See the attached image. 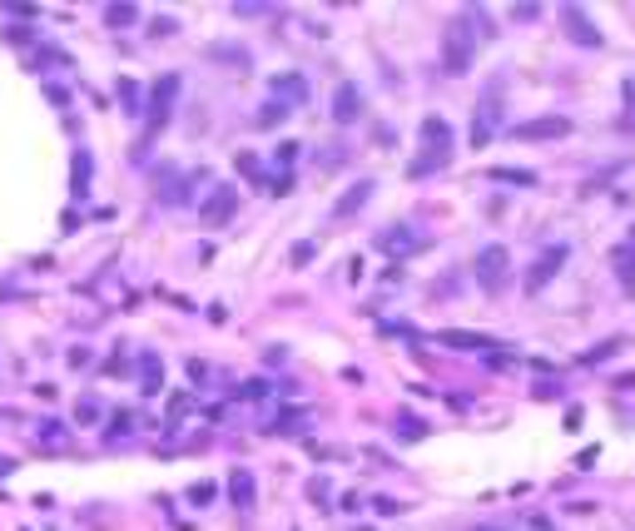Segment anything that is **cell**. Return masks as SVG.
Listing matches in <instances>:
<instances>
[{
    "mask_svg": "<svg viewBox=\"0 0 635 531\" xmlns=\"http://www.w3.org/2000/svg\"><path fill=\"white\" fill-rule=\"evenodd\" d=\"M447 159H452V125L442 114H427L422 119V154L407 165V174L422 179V174H432V169H442Z\"/></svg>",
    "mask_w": 635,
    "mask_h": 531,
    "instance_id": "6da1fadb",
    "label": "cell"
},
{
    "mask_svg": "<svg viewBox=\"0 0 635 531\" xmlns=\"http://www.w3.org/2000/svg\"><path fill=\"white\" fill-rule=\"evenodd\" d=\"M472 60H476V30H472V11H467L442 30V70L447 75H467Z\"/></svg>",
    "mask_w": 635,
    "mask_h": 531,
    "instance_id": "7a4b0ae2",
    "label": "cell"
},
{
    "mask_svg": "<svg viewBox=\"0 0 635 531\" xmlns=\"http://www.w3.org/2000/svg\"><path fill=\"white\" fill-rule=\"evenodd\" d=\"M511 279V253L501 249V243H486L482 253H476V283H482L486 293H501Z\"/></svg>",
    "mask_w": 635,
    "mask_h": 531,
    "instance_id": "3957f363",
    "label": "cell"
},
{
    "mask_svg": "<svg viewBox=\"0 0 635 531\" xmlns=\"http://www.w3.org/2000/svg\"><path fill=\"white\" fill-rule=\"evenodd\" d=\"M234 214H238V189H234V184H213V189H209V199L199 204V219H204V228H224Z\"/></svg>",
    "mask_w": 635,
    "mask_h": 531,
    "instance_id": "277c9868",
    "label": "cell"
},
{
    "mask_svg": "<svg viewBox=\"0 0 635 531\" xmlns=\"http://www.w3.org/2000/svg\"><path fill=\"white\" fill-rule=\"evenodd\" d=\"M174 100H179V75H164L159 85L150 89V135H159L164 125H169V114H174Z\"/></svg>",
    "mask_w": 635,
    "mask_h": 531,
    "instance_id": "5b68a950",
    "label": "cell"
},
{
    "mask_svg": "<svg viewBox=\"0 0 635 531\" xmlns=\"http://www.w3.org/2000/svg\"><path fill=\"white\" fill-rule=\"evenodd\" d=\"M511 135H516V140H566V135H571V119H566V114H541V119L516 125Z\"/></svg>",
    "mask_w": 635,
    "mask_h": 531,
    "instance_id": "8992f818",
    "label": "cell"
},
{
    "mask_svg": "<svg viewBox=\"0 0 635 531\" xmlns=\"http://www.w3.org/2000/svg\"><path fill=\"white\" fill-rule=\"evenodd\" d=\"M561 264H566V243H551V249L531 264V273H526V293H541V289H546V283L561 273Z\"/></svg>",
    "mask_w": 635,
    "mask_h": 531,
    "instance_id": "52a82bcc",
    "label": "cell"
},
{
    "mask_svg": "<svg viewBox=\"0 0 635 531\" xmlns=\"http://www.w3.org/2000/svg\"><path fill=\"white\" fill-rule=\"evenodd\" d=\"M561 20H566V35H571L576 45H591V50L600 45V30L591 26V20H585L581 5H566V11H561Z\"/></svg>",
    "mask_w": 635,
    "mask_h": 531,
    "instance_id": "ba28073f",
    "label": "cell"
},
{
    "mask_svg": "<svg viewBox=\"0 0 635 531\" xmlns=\"http://www.w3.org/2000/svg\"><path fill=\"white\" fill-rule=\"evenodd\" d=\"M228 502H234L238 512H253V502H259V487H253V472H249V467H234V472H228Z\"/></svg>",
    "mask_w": 635,
    "mask_h": 531,
    "instance_id": "9c48e42d",
    "label": "cell"
},
{
    "mask_svg": "<svg viewBox=\"0 0 635 531\" xmlns=\"http://www.w3.org/2000/svg\"><path fill=\"white\" fill-rule=\"evenodd\" d=\"M358 114H362V89L352 85V80H343L337 95H333V119H337V125H352Z\"/></svg>",
    "mask_w": 635,
    "mask_h": 531,
    "instance_id": "30bf717a",
    "label": "cell"
},
{
    "mask_svg": "<svg viewBox=\"0 0 635 531\" xmlns=\"http://www.w3.org/2000/svg\"><path fill=\"white\" fill-rule=\"evenodd\" d=\"M373 189H377L373 179H358V184H352V189H348V194H343V199L333 204V219H352V214H358V209H362V204L373 199Z\"/></svg>",
    "mask_w": 635,
    "mask_h": 531,
    "instance_id": "8fae6325",
    "label": "cell"
},
{
    "mask_svg": "<svg viewBox=\"0 0 635 531\" xmlns=\"http://www.w3.org/2000/svg\"><path fill=\"white\" fill-rule=\"evenodd\" d=\"M442 342H447V348H461V353H492V348H501L497 338H482V333H467V328H447Z\"/></svg>",
    "mask_w": 635,
    "mask_h": 531,
    "instance_id": "7c38bea8",
    "label": "cell"
},
{
    "mask_svg": "<svg viewBox=\"0 0 635 531\" xmlns=\"http://www.w3.org/2000/svg\"><path fill=\"white\" fill-rule=\"evenodd\" d=\"M139 392H144V397L164 392V363H159L154 353H144V358H139Z\"/></svg>",
    "mask_w": 635,
    "mask_h": 531,
    "instance_id": "4fadbf2b",
    "label": "cell"
},
{
    "mask_svg": "<svg viewBox=\"0 0 635 531\" xmlns=\"http://www.w3.org/2000/svg\"><path fill=\"white\" fill-rule=\"evenodd\" d=\"M89 174H95L89 150H75V165H70V194H75V199H85V194H89Z\"/></svg>",
    "mask_w": 635,
    "mask_h": 531,
    "instance_id": "5bb4252c",
    "label": "cell"
},
{
    "mask_svg": "<svg viewBox=\"0 0 635 531\" xmlns=\"http://www.w3.org/2000/svg\"><path fill=\"white\" fill-rule=\"evenodd\" d=\"M377 243H383L387 253H417L427 239H417V234H402V228H387V234H383Z\"/></svg>",
    "mask_w": 635,
    "mask_h": 531,
    "instance_id": "9a60e30c",
    "label": "cell"
},
{
    "mask_svg": "<svg viewBox=\"0 0 635 531\" xmlns=\"http://www.w3.org/2000/svg\"><path fill=\"white\" fill-rule=\"evenodd\" d=\"M492 129H497V104H482L472 119V144H486L492 140Z\"/></svg>",
    "mask_w": 635,
    "mask_h": 531,
    "instance_id": "2e32d148",
    "label": "cell"
},
{
    "mask_svg": "<svg viewBox=\"0 0 635 531\" xmlns=\"http://www.w3.org/2000/svg\"><path fill=\"white\" fill-rule=\"evenodd\" d=\"M392 432H398L402 442H422V437H427V422H422V418H412V412H402Z\"/></svg>",
    "mask_w": 635,
    "mask_h": 531,
    "instance_id": "e0dca14e",
    "label": "cell"
},
{
    "mask_svg": "<svg viewBox=\"0 0 635 531\" xmlns=\"http://www.w3.org/2000/svg\"><path fill=\"white\" fill-rule=\"evenodd\" d=\"M274 95H288L293 104H303L308 100V85H303L298 75H283V80H274Z\"/></svg>",
    "mask_w": 635,
    "mask_h": 531,
    "instance_id": "ac0fdd59",
    "label": "cell"
},
{
    "mask_svg": "<svg viewBox=\"0 0 635 531\" xmlns=\"http://www.w3.org/2000/svg\"><path fill=\"white\" fill-rule=\"evenodd\" d=\"M616 273H621V289L635 293V258H631V249H616Z\"/></svg>",
    "mask_w": 635,
    "mask_h": 531,
    "instance_id": "d6986e66",
    "label": "cell"
},
{
    "mask_svg": "<svg viewBox=\"0 0 635 531\" xmlns=\"http://www.w3.org/2000/svg\"><path fill=\"white\" fill-rule=\"evenodd\" d=\"M492 179H501V184H522V189H531L536 184L531 169H492Z\"/></svg>",
    "mask_w": 635,
    "mask_h": 531,
    "instance_id": "ffe728a7",
    "label": "cell"
},
{
    "mask_svg": "<svg viewBox=\"0 0 635 531\" xmlns=\"http://www.w3.org/2000/svg\"><path fill=\"white\" fill-rule=\"evenodd\" d=\"M105 20H110V26H135L139 11H135V5H110V11H105Z\"/></svg>",
    "mask_w": 635,
    "mask_h": 531,
    "instance_id": "44dd1931",
    "label": "cell"
},
{
    "mask_svg": "<svg viewBox=\"0 0 635 531\" xmlns=\"http://www.w3.org/2000/svg\"><path fill=\"white\" fill-rule=\"evenodd\" d=\"M120 100H125V110H129V114L144 110V104H139V85H135V80H120Z\"/></svg>",
    "mask_w": 635,
    "mask_h": 531,
    "instance_id": "7402d4cb",
    "label": "cell"
},
{
    "mask_svg": "<svg viewBox=\"0 0 635 531\" xmlns=\"http://www.w3.org/2000/svg\"><path fill=\"white\" fill-rule=\"evenodd\" d=\"M621 348H625L621 338H610V342H600L596 353H585V363H606V358H616V353H621Z\"/></svg>",
    "mask_w": 635,
    "mask_h": 531,
    "instance_id": "603a6c76",
    "label": "cell"
},
{
    "mask_svg": "<svg viewBox=\"0 0 635 531\" xmlns=\"http://www.w3.org/2000/svg\"><path fill=\"white\" fill-rule=\"evenodd\" d=\"M283 114H293L288 110L283 100H274V104H263V114H259V125H278V119H283Z\"/></svg>",
    "mask_w": 635,
    "mask_h": 531,
    "instance_id": "cb8c5ba5",
    "label": "cell"
},
{
    "mask_svg": "<svg viewBox=\"0 0 635 531\" xmlns=\"http://www.w3.org/2000/svg\"><path fill=\"white\" fill-rule=\"evenodd\" d=\"M189 502H194V506H209V502H213V481H194V487H189Z\"/></svg>",
    "mask_w": 635,
    "mask_h": 531,
    "instance_id": "d4e9b609",
    "label": "cell"
},
{
    "mask_svg": "<svg viewBox=\"0 0 635 531\" xmlns=\"http://www.w3.org/2000/svg\"><path fill=\"white\" fill-rule=\"evenodd\" d=\"M373 512H377V517H398L402 502H398V496H373Z\"/></svg>",
    "mask_w": 635,
    "mask_h": 531,
    "instance_id": "484cf974",
    "label": "cell"
},
{
    "mask_svg": "<svg viewBox=\"0 0 635 531\" xmlns=\"http://www.w3.org/2000/svg\"><path fill=\"white\" fill-rule=\"evenodd\" d=\"M75 418H80V422H100V403H95V397H80Z\"/></svg>",
    "mask_w": 635,
    "mask_h": 531,
    "instance_id": "4316f807",
    "label": "cell"
},
{
    "mask_svg": "<svg viewBox=\"0 0 635 531\" xmlns=\"http://www.w3.org/2000/svg\"><path fill=\"white\" fill-rule=\"evenodd\" d=\"M263 392H268V382H263V378H249L244 388H238V397H249V403H253V397H263Z\"/></svg>",
    "mask_w": 635,
    "mask_h": 531,
    "instance_id": "83f0119b",
    "label": "cell"
},
{
    "mask_svg": "<svg viewBox=\"0 0 635 531\" xmlns=\"http://www.w3.org/2000/svg\"><path fill=\"white\" fill-rule=\"evenodd\" d=\"M625 104H631V114H625V125H635V75L625 80Z\"/></svg>",
    "mask_w": 635,
    "mask_h": 531,
    "instance_id": "f1b7e54d",
    "label": "cell"
},
{
    "mask_svg": "<svg viewBox=\"0 0 635 531\" xmlns=\"http://www.w3.org/2000/svg\"><path fill=\"white\" fill-rule=\"evenodd\" d=\"M511 15H516V20H536V15H541V5H516Z\"/></svg>",
    "mask_w": 635,
    "mask_h": 531,
    "instance_id": "f546056e",
    "label": "cell"
},
{
    "mask_svg": "<svg viewBox=\"0 0 635 531\" xmlns=\"http://www.w3.org/2000/svg\"><path fill=\"white\" fill-rule=\"evenodd\" d=\"M472 531H507V527H472Z\"/></svg>",
    "mask_w": 635,
    "mask_h": 531,
    "instance_id": "4dcf8cb0",
    "label": "cell"
},
{
    "mask_svg": "<svg viewBox=\"0 0 635 531\" xmlns=\"http://www.w3.org/2000/svg\"><path fill=\"white\" fill-rule=\"evenodd\" d=\"M5 472H11V467H5V462H0V477H5Z\"/></svg>",
    "mask_w": 635,
    "mask_h": 531,
    "instance_id": "1f68e13d",
    "label": "cell"
}]
</instances>
